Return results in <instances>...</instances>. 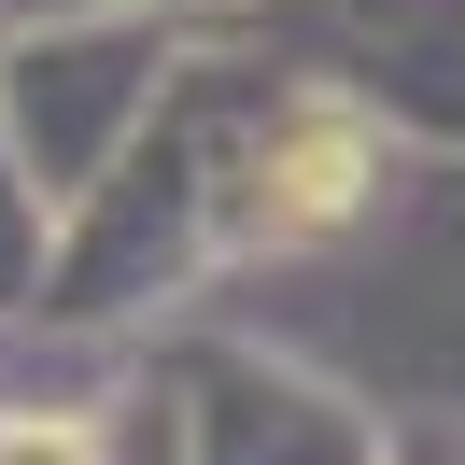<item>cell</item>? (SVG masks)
<instances>
[{
  "instance_id": "cell-1",
  "label": "cell",
  "mask_w": 465,
  "mask_h": 465,
  "mask_svg": "<svg viewBox=\"0 0 465 465\" xmlns=\"http://www.w3.org/2000/svg\"><path fill=\"white\" fill-rule=\"evenodd\" d=\"M268 183H282V198H268V226H324V212H352V127L311 114L282 155H268Z\"/></svg>"
}]
</instances>
